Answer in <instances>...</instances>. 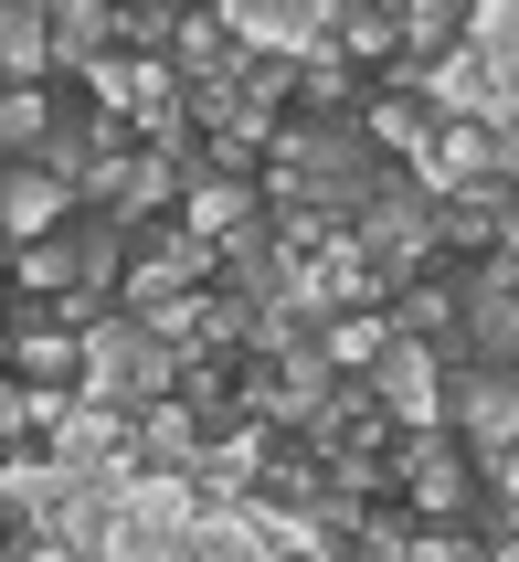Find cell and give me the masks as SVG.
Wrapping results in <instances>:
<instances>
[{
    "instance_id": "6da1fadb",
    "label": "cell",
    "mask_w": 519,
    "mask_h": 562,
    "mask_svg": "<svg viewBox=\"0 0 519 562\" xmlns=\"http://www.w3.org/2000/svg\"><path fill=\"white\" fill-rule=\"evenodd\" d=\"M393 509L403 520H466L477 509V457L445 425L435 436H393Z\"/></svg>"
},
{
    "instance_id": "7a4b0ae2",
    "label": "cell",
    "mask_w": 519,
    "mask_h": 562,
    "mask_svg": "<svg viewBox=\"0 0 519 562\" xmlns=\"http://www.w3.org/2000/svg\"><path fill=\"white\" fill-rule=\"evenodd\" d=\"M0 372L32 382V393H75V372H86L75 318H64L54 297H11V318H0Z\"/></svg>"
},
{
    "instance_id": "3957f363",
    "label": "cell",
    "mask_w": 519,
    "mask_h": 562,
    "mask_svg": "<svg viewBox=\"0 0 519 562\" xmlns=\"http://www.w3.org/2000/svg\"><path fill=\"white\" fill-rule=\"evenodd\" d=\"M361 393H371V414H382L393 436H435V425H445V361L414 350V340H382V361L361 372Z\"/></svg>"
},
{
    "instance_id": "277c9868",
    "label": "cell",
    "mask_w": 519,
    "mask_h": 562,
    "mask_svg": "<svg viewBox=\"0 0 519 562\" xmlns=\"http://www.w3.org/2000/svg\"><path fill=\"white\" fill-rule=\"evenodd\" d=\"M403 181L425 191V202H466V191L509 181V170H498V138H488V127H445V117H435V138L403 159Z\"/></svg>"
},
{
    "instance_id": "5b68a950",
    "label": "cell",
    "mask_w": 519,
    "mask_h": 562,
    "mask_svg": "<svg viewBox=\"0 0 519 562\" xmlns=\"http://www.w3.org/2000/svg\"><path fill=\"white\" fill-rule=\"evenodd\" d=\"M64 499H75V477L54 468V457H0V541H54Z\"/></svg>"
},
{
    "instance_id": "8992f818",
    "label": "cell",
    "mask_w": 519,
    "mask_h": 562,
    "mask_svg": "<svg viewBox=\"0 0 519 562\" xmlns=\"http://www.w3.org/2000/svg\"><path fill=\"white\" fill-rule=\"evenodd\" d=\"M329 54L350 75H393L403 64V0H329Z\"/></svg>"
},
{
    "instance_id": "52a82bcc",
    "label": "cell",
    "mask_w": 519,
    "mask_h": 562,
    "mask_svg": "<svg viewBox=\"0 0 519 562\" xmlns=\"http://www.w3.org/2000/svg\"><path fill=\"white\" fill-rule=\"evenodd\" d=\"M43 54H54V86H75L86 64L117 54V11L106 0H43Z\"/></svg>"
},
{
    "instance_id": "ba28073f",
    "label": "cell",
    "mask_w": 519,
    "mask_h": 562,
    "mask_svg": "<svg viewBox=\"0 0 519 562\" xmlns=\"http://www.w3.org/2000/svg\"><path fill=\"white\" fill-rule=\"evenodd\" d=\"M191 457H202V404H138L127 414V468H159V477H191Z\"/></svg>"
},
{
    "instance_id": "9c48e42d",
    "label": "cell",
    "mask_w": 519,
    "mask_h": 562,
    "mask_svg": "<svg viewBox=\"0 0 519 562\" xmlns=\"http://www.w3.org/2000/svg\"><path fill=\"white\" fill-rule=\"evenodd\" d=\"M350 127H361L371 149H382V159H393V170H403V159H414V149H425V138H435V106H425V95H414V86H371L361 106H350Z\"/></svg>"
},
{
    "instance_id": "30bf717a",
    "label": "cell",
    "mask_w": 519,
    "mask_h": 562,
    "mask_svg": "<svg viewBox=\"0 0 519 562\" xmlns=\"http://www.w3.org/2000/svg\"><path fill=\"white\" fill-rule=\"evenodd\" d=\"M64 223H75L64 181H43V170H0V245H43V234H64Z\"/></svg>"
},
{
    "instance_id": "8fae6325",
    "label": "cell",
    "mask_w": 519,
    "mask_h": 562,
    "mask_svg": "<svg viewBox=\"0 0 519 562\" xmlns=\"http://www.w3.org/2000/svg\"><path fill=\"white\" fill-rule=\"evenodd\" d=\"M181 234H202V245H234V234H245V223H266V202H255V181H213V170H202V181L181 191Z\"/></svg>"
},
{
    "instance_id": "7c38bea8",
    "label": "cell",
    "mask_w": 519,
    "mask_h": 562,
    "mask_svg": "<svg viewBox=\"0 0 519 562\" xmlns=\"http://www.w3.org/2000/svg\"><path fill=\"white\" fill-rule=\"evenodd\" d=\"M170 562H266V509H202L181 541H170Z\"/></svg>"
},
{
    "instance_id": "4fadbf2b",
    "label": "cell",
    "mask_w": 519,
    "mask_h": 562,
    "mask_svg": "<svg viewBox=\"0 0 519 562\" xmlns=\"http://www.w3.org/2000/svg\"><path fill=\"white\" fill-rule=\"evenodd\" d=\"M371 95V75H350V64L318 43V54H297V95H286V117H307V127H329V117H350Z\"/></svg>"
},
{
    "instance_id": "5bb4252c",
    "label": "cell",
    "mask_w": 519,
    "mask_h": 562,
    "mask_svg": "<svg viewBox=\"0 0 519 562\" xmlns=\"http://www.w3.org/2000/svg\"><path fill=\"white\" fill-rule=\"evenodd\" d=\"M0 86H54V54H43V0H0Z\"/></svg>"
},
{
    "instance_id": "9a60e30c",
    "label": "cell",
    "mask_w": 519,
    "mask_h": 562,
    "mask_svg": "<svg viewBox=\"0 0 519 562\" xmlns=\"http://www.w3.org/2000/svg\"><path fill=\"white\" fill-rule=\"evenodd\" d=\"M382 340H393V318H382V308H339L329 329H318V350H329V372H339V382H361L371 361H382Z\"/></svg>"
},
{
    "instance_id": "2e32d148",
    "label": "cell",
    "mask_w": 519,
    "mask_h": 562,
    "mask_svg": "<svg viewBox=\"0 0 519 562\" xmlns=\"http://www.w3.org/2000/svg\"><path fill=\"white\" fill-rule=\"evenodd\" d=\"M466 43V11L456 0H403V64H414V75H425L435 54H456Z\"/></svg>"
},
{
    "instance_id": "e0dca14e",
    "label": "cell",
    "mask_w": 519,
    "mask_h": 562,
    "mask_svg": "<svg viewBox=\"0 0 519 562\" xmlns=\"http://www.w3.org/2000/svg\"><path fill=\"white\" fill-rule=\"evenodd\" d=\"M43 127H54V86H0V159L11 170L43 149Z\"/></svg>"
},
{
    "instance_id": "ac0fdd59",
    "label": "cell",
    "mask_w": 519,
    "mask_h": 562,
    "mask_svg": "<svg viewBox=\"0 0 519 562\" xmlns=\"http://www.w3.org/2000/svg\"><path fill=\"white\" fill-rule=\"evenodd\" d=\"M403 552H414V520H403L393 499H382V509H361V531L339 541V562H403Z\"/></svg>"
},
{
    "instance_id": "d6986e66",
    "label": "cell",
    "mask_w": 519,
    "mask_h": 562,
    "mask_svg": "<svg viewBox=\"0 0 519 562\" xmlns=\"http://www.w3.org/2000/svg\"><path fill=\"white\" fill-rule=\"evenodd\" d=\"M466 43H477L498 75H519V0H477V11H466Z\"/></svg>"
},
{
    "instance_id": "ffe728a7",
    "label": "cell",
    "mask_w": 519,
    "mask_h": 562,
    "mask_svg": "<svg viewBox=\"0 0 519 562\" xmlns=\"http://www.w3.org/2000/svg\"><path fill=\"white\" fill-rule=\"evenodd\" d=\"M403 562H488V541H477V520H414Z\"/></svg>"
},
{
    "instance_id": "44dd1931",
    "label": "cell",
    "mask_w": 519,
    "mask_h": 562,
    "mask_svg": "<svg viewBox=\"0 0 519 562\" xmlns=\"http://www.w3.org/2000/svg\"><path fill=\"white\" fill-rule=\"evenodd\" d=\"M32 446V414H22V382H0V457H22Z\"/></svg>"
},
{
    "instance_id": "7402d4cb",
    "label": "cell",
    "mask_w": 519,
    "mask_h": 562,
    "mask_svg": "<svg viewBox=\"0 0 519 562\" xmlns=\"http://www.w3.org/2000/svg\"><path fill=\"white\" fill-rule=\"evenodd\" d=\"M0 562H75V552H54V541H0Z\"/></svg>"
},
{
    "instance_id": "603a6c76",
    "label": "cell",
    "mask_w": 519,
    "mask_h": 562,
    "mask_svg": "<svg viewBox=\"0 0 519 562\" xmlns=\"http://www.w3.org/2000/svg\"><path fill=\"white\" fill-rule=\"evenodd\" d=\"M498 170H509V191H519V127H509V138H498Z\"/></svg>"
},
{
    "instance_id": "cb8c5ba5",
    "label": "cell",
    "mask_w": 519,
    "mask_h": 562,
    "mask_svg": "<svg viewBox=\"0 0 519 562\" xmlns=\"http://www.w3.org/2000/svg\"><path fill=\"white\" fill-rule=\"evenodd\" d=\"M488 562H519V531H498V541H488Z\"/></svg>"
}]
</instances>
